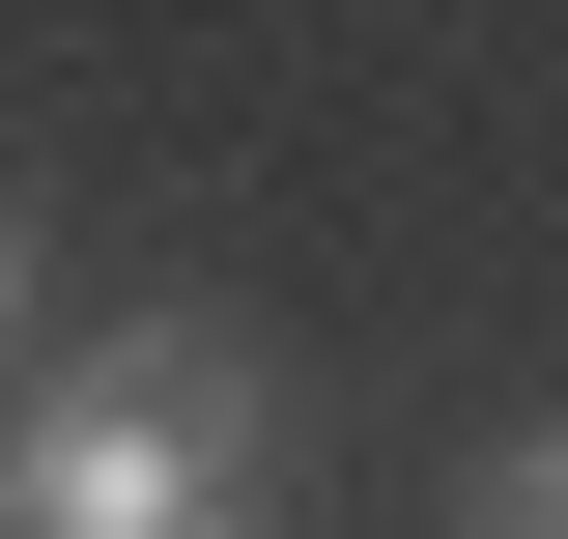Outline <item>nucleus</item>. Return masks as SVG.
Wrapping results in <instances>:
<instances>
[{"label":"nucleus","mask_w":568,"mask_h":539,"mask_svg":"<svg viewBox=\"0 0 568 539\" xmlns=\"http://www.w3.org/2000/svg\"><path fill=\"white\" fill-rule=\"evenodd\" d=\"M284 398L256 340H85L58 398H0V539H256Z\"/></svg>","instance_id":"obj_1"},{"label":"nucleus","mask_w":568,"mask_h":539,"mask_svg":"<svg viewBox=\"0 0 568 539\" xmlns=\"http://www.w3.org/2000/svg\"><path fill=\"white\" fill-rule=\"evenodd\" d=\"M455 539H568V426H511V455L455 482Z\"/></svg>","instance_id":"obj_2"},{"label":"nucleus","mask_w":568,"mask_h":539,"mask_svg":"<svg viewBox=\"0 0 568 539\" xmlns=\"http://www.w3.org/2000/svg\"><path fill=\"white\" fill-rule=\"evenodd\" d=\"M0 284H29V227H0Z\"/></svg>","instance_id":"obj_3"}]
</instances>
